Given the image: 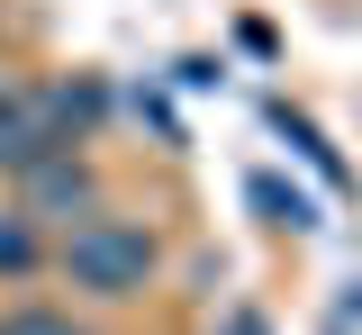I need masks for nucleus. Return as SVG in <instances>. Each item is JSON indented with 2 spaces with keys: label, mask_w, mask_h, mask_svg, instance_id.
I'll return each mask as SVG.
<instances>
[{
  "label": "nucleus",
  "mask_w": 362,
  "mask_h": 335,
  "mask_svg": "<svg viewBox=\"0 0 362 335\" xmlns=\"http://www.w3.org/2000/svg\"><path fill=\"white\" fill-rule=\"evenodd\" d=\"M54 263H64V281L90 290V299H136V290L154 281V236H145L136 218H82V227H64Z\"/></svg>",
  "instance_id": "1"
},
{
  "label": "nucleus",
  "mask_w": 362,
  "mask_h": 335,
  "mask_svg": "<svg viewBox=\"0 0 362 335\" xmlns=\"http://www.w3.org/2000/svg\"><path fill=\"white\" fill-rule=\"evenodd\" d=\"M28 227H82L100 218V172H90L82 154H45L37 172H28V208H18Z\"/></svg>",
  "instance_id": "2"
},
{
  "label": "nucleus",
  "mask_w": 362,
  "mask_h": 335,
  "mask_svg": "<svg viewBox=\"0 0 362 335\" xmlns=\"http://www.w3.org/2000/svg\"><path fill=\"white\" fill-rule=\"evenodd\" d=\"M0 335H90V327H82V317H64V308H9Z\"/></svg>",
  "instance_id": "3"
},
{
  "label": "nucleus",
  "mask_w": 362,
  "mask_h": 335,
  "mask_svg": "<svg viewBox=\"0 0 362 335\" xmlns=\"http://www.w3.org/2000/svg\"><path fill=\"white\" fill-rule=\"evenodd\" d=\"M37 263V227L28 218H0V272H28Z\"/></svg>",
  "instance_id": "4"
},
{
  "label": "nucleus",
  "mask_w": 362,
  "mask_h": 335,
  "mask_svg": "<svg viewBox=\"0 0 362 335\" xmlns=\"http://www.w3.org/2000/svg\"><path fill=\"white\" fill-rule=\"evenodd\" d=\"M254 208H272V227H308V199L281 191V182H254Z\"/></svg>",
  "instance_id": "5"
},
{
  "label": "nucleus",
  "mask_w": 362,
  "mask_h": 335,
  "mask_svg": "<svg viewBox=\"0 0 362 335\" xmlns=\"http://www.w3.org/2000/svg\"><path fill=\"white\" fill-rule=\"evenodd\" d=\"M218 335H272V327L254 317V308H226V317H218Z\"/></svg>",
  "instance_id": "6"
}]
</instances>
